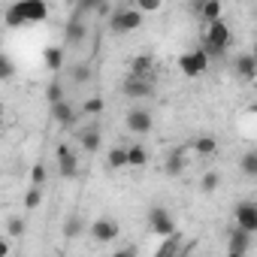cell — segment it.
<instances>
[{
	"mask_svg": "<svg viewBox=\"0 0 257 257\" xmlns=\"http://www.w3.org/2000/svg\"><path fill=\"white\" fill-rule=\"evenodd\" d=\"M49 19V4L46 0H16L7 10V28H22V25H40Z\"/></svg>",
	"mask_w": 257,
	"mask_h": 257,
	"instance_id": "obj_1",
	"label": "cell"
},
{
	"mask_svg": "<svg viewBox=\"0 0 257 257\" xmlns=\"http://www.w3.org/2000/svg\"><path fill=\"white\" fill-rule=\"evenodd\" d=\"M209 58H221L227 49H230V28L215 19V22H206V34H203V46H200Z\"/></svg>",
	"mask_w": 257,
	"mask_h": 257,
	"instance_id": "obj_2",
	"label": "cell"
},
{
	"mask_svg": "<svg viewBox=\"0 0 257 257\" xmlns=\"http://www.w3.org/2000/svg\"><path fill=\"white\" fill-rule=\"evenodd\" d=\"M140 25H143V13H140L137 7L118 10V13H112V19H109L112 34H131V31H137Z\"/></svg>",
	"mask_w": 257,
	"mask_h": 257,
	"instance_id": "obj_3",
	"label": "cell"
},
{
	"mask_svg": "<svg viewBox=\"0 0 257 257\" xmlns=\"http://www.w3.org/2000/svg\"><path fill=\"white\" fill-rule=\"evenodd\" d=\"M209 55L203 52V49H194V52H185L182 58H179V70L188 76V79H197V76H203L206 70H209Z\"/></svg>",
	"mask_w": 257,
	"mask_h": 257,
	"instance_id": "obj_4",
	"label": "cell"
},
{
	"mask_svg": "<svg viewBox=\"0 0 257 257\" xmlns=\"http://www.w3.org/2000/svg\"><path fill=\"white\" fill-rule=\"evenodd\" d=\"M124 124H127V131H131V134H137V137H146V134L152 131V112L137 106V109H131V112H127Z\"/></svg>",
	"mask_w": 257,
	"mask_h": 257,
	"instance_id": "obj_5",
	"label": "cell"
},
{
	"mask_svg": "<svg viewBox=\"0 0 257 257\" xmlns=\"http://www.w3.org/2000/svg\"><path fill=\"white\" fill-rule=\"evenodd\" d=\"M149 224H152V230L164 239V236H170V233H176V221H173V215L164 209V206H155L152 212H149Z\"/></svg>",
	"mask_w": 257,
	"mask_h": 257,
	"instance_id": "obj_6",
	"label": "cell"
},
{
	"mask_svg": "<svg viewBox=\"0 0 257 257\" xmlns=\"http://www.w3.org/2000/svg\"><path fill=\"white\" fill-rule=\"evenodd\" d=\"M236 227L248 230V233H257V203L251 200H242L236 206Z\"/></svg>",
	"mask_w": 257,
	"mask_h": 257,
	"instance_id": "obj_7",
	"label": "cell"
},
{
	"mask_svg": "<svg viewBox=\"0 0 257 257\" xmlns=\"http://www.w3.org/2000/svg\"><path fill=\"white\" fill-rule=\"evenodd\" d=\"M97 242H103V245H109V242H115L118 239V221H112V218H97L94 224H91V230H88Z\"/></svg>",
	"mask_w": 257,
	"mask_h": 257,
	"instance_id": "obj_8",
	"label": "cell"
},
{
	"mask_svg": "<svg viewBox=\"0 0 257 257\" xmlns=\"http://www.w3.org/2000/svg\"><path fill=\"white\" fill-rule=\"evenodd\" d=\"M55 158H58V170H61V176H64V179H76V173H79V161H76L73 149L61 143L58 152H55Z\"/></svg>",
	"mask_w": 257,
	"mask_h": 257,
	"instance_id": "obj_9",
	"label": "cell"
},
{
	"mask_svg": "<svg viewBox=\"0 0 257 257\" xmlns=\"http://www.w3.org/2000/svg\"><path fill=\"white\" fill-rule=\"evenodd\" d=\"M124 97H131V100L152 97V82L149 79H140V76H131V79L124 82Z\"/></svg>",
	"mask_w": 257,
	"mask_h": 257,
	"instance_id": "obj_10",
	"label": "cell"
},
{
	"mask_svg": "<svg viewBox=\"0 0 257 257\" xmlns=\"http://www.w3.org/2000/svg\"><path fill=\"white\" fill-rule=\"evenodd\" d=\"M251 236L254 233H248V230H242V227H236L233 233H230V254L233 257H242V254H248V248H251Z\"/></svg>",
	"mask_w": 257,
	"mask_h": 257,
	"instance_id": "obj_11",
	"label": "cell"
},
{
	"mask_svg": "<svg viewBox=\"0 0 257 257\" xmlns=\"http://www.w3.org/2000/svg\"><path fill=\"white\" fill-rule=\"evenodd\" d=\"M52 115H55V121H58L61 127H73V124H76V109H73L67 100L52 103Z\"/></svg>",
	"mask_w": 257,
	"mask_h": 257,
	"instance_id": "obj_12",
	"label": "cell"
},
{
	"mask_svg": "<svg viewBox=\"0 0 257 257\" xmlns=\"http://www.w3.org/2000/svg\"><path fill=\"white\" fill-rule=\"evenodd\" d=\"M236 73H239L245 82H254V79H257V61H254L251 52H245V55L236 58Z\"/></svg>",
	"mask_w": 257,
	"mask_h": 257,
	"instance_id": "obj_13",
	"label": "cell"
},
{
	"mask_svg": "<svg viewBox=\"0 0 257 257\" xmlns=\"http://www.w3.org/2000/svg\"><path fill=\"white\" fill-rule=\"evenodd\" d=\"M85 37H88V28L82 25V19H79V16L70 19V25H67V31H64V40H67L70 46H79Z\"/></svg>",
	"mask_w": 257,
	"mask_h": 257,
	"instance_id": "obj_14",
	"label": "cell"
},
{
	"mask_svg": "<svg viewBox=\"0 0 257 257\" xmlns=\"http://www.w3.org/2000/svg\"><path fill=\"white\" fill-rule=\"evenodd\" d=\"M152 67H155V61H152V55H137V58L131 61V76H140V79H149V73H152Z\"/></svg>",
	"mask_w": 257,
	"mask_h": 257,
	"instance_id": "obj_15",
	"label": "cell"
},
{
	"mask_svg": "<svg viewBox=\"0 0 257 257\" xmlns=\"http://www.w3.org/2000/svg\"><path fill=\"white\" fill-rule=\"evenodd\" d=\"M185 149H176L170 158H167V164H164V170H167V176H182L185 173Z\"/></svg>",
	"mask_w": 257,
	"mask_h": 257,
	"instance_id": "obj_16",
	"label": "cell"
},
{
	"mask_svg": "<svg viewBox=\"0 0 257 257\" xmlns=\"http://www.w3.org/2000/svg\"><path fill=\"white\" fill-rule=\"evenodd\" d=\"M79 146H82L88 155H94V152L100 149V131H97V127H91V131H82V134H79Z\"/></svg>",
	"mask_w": 257,
	"mask_h": 257,
	"instance_id": "obj_17",
	"label": "cell"
},
{
	"mask_svg": "<svg viewBox=\"0 0 257 257\" xmlns=\"http://www.w3.org/2000/svg\"><path fill=\"white\" fill-rule=\"evenodd\" d=\"M149 164V152H146V146H131L127 149V167H146Z\"/></svg>",
	"mask_w": 257,
	"mask_h": 257,
	"instance_id": "obj_18",
	"label": "cell"
},
{
	"mask_svg": "<svg viewBox=\"0 0 257 257\" xmlns=\"http://www.w3.org/2000/svg\"><path fill=\"white\" fill-rule=\"evenodd\" d=\"M46 67H49L52 73H58V70L64 67V49H61V46H49V49H46Z\"/></svg>",
	"mask_w": 257,
	"mask_h": 257,
	"instance_id": "obj_19",
	"label": "cell"
},
{
	"mask_svg": "<svg viewBox=\"0 0 257 257\" xmlns=\"http://www.w3.org/2000/svg\"><path fill=\"white\" fill-rule=\"evenodd\" d=\"M194 152H197L200 158H209V155H215V152H218V143H215V137H197V140H194Z\"/></svg>",
	"mask_w": 257,
	"mask_h": 257,
	"instance_id": "obj_20",
	"label": "cell"
},
{
	"mask_svg": "<svg viewBox=\"0 0 257 257\" xmlns=\"http://www.w3.org/2000/svg\"><path fill=\"white\" fill-rule=\"evenodd\" d=\"M200 16H203V22L221 19V0H203V4H200Z\"/></svg>",
	"mask_w": 257,
	"mask_h": 257,
	"instance_id": "obj_21",
	"label": "cell"
},
{
	"mask_svg": "<svg viewBox=\"0 0 257 257\" xmlns=\"http://www.w3.org/2000/svg\"><path fill=\"white\" fill-rule=\"evenodd\" d=\"M106 167H109V170H121V167H127V149H112Z\"/></svg>",
	"mask_w": 257,
	"mask_h": 257,
	"instance_id": "obj_22",
	"label": "cell"
},
{
	"mask_svg": "<svg viewBox=\"0 0 257 257\" xmlns=\"http://www.w3.org/2000/svg\"><path fill=\"white\" fill-rule=\"evenodd\" d=\"M13 76H16V64H13V58L0 52V82H10Z\"/></svg>",
	"mask_w": 257,
	"mask_h": 257,
	"instance_id": "obj_23",
	"label": "cell"
},
{
	"mask_svg": "<svg viewBox=\"0 0 257 257\" xmlns=\"http://www.w3.org/2000/svg\"><path fill=\"white\" fill-rule=\"evenodd\" d=\"M91 76H94V73H91V64H85V61H82V64H76V67H73V82H76V85L91 82Z\"/></svg>",
	"mask_w": 257,
	"mask_h": 257,
	"instance_id": "obj_24",
	"label": "cell"
},
{
	"mask_svg": "<svg viewBox=\"0 0 257 257\" xmlns=\"http://www.w3.org/2000/svg\"><path fill=\"white\" fill-rule=\"evenodd\" d=\"M43 206V188L40 185H31L28 197H25V209H40Z\"/></svg>",
	"mask_w": 257,
	"mask_h": 257,
	"instance_id": "obj_25",
	"label": "cell"
},
{
	"mask_svg": "<svg viewBox=\"0 0 257 257\" xmlns=\"http://www.w3.org/2000/svg\"><path fill=\"white\" fill-rule=\"evenodd\" d=\"M82 230H85V221H82L79 215H73V218H70V221L64 224V233H67V239H76V236H79Z\"/></svg>",
	"mask_w": 257,
	"mask_h": 257,
	"instance_id": "obj_26",
	"label": "cell"
},
{
	"mask_svg": "<svg viewBox=\"0 0 257 257\" xmlns=\"http://www.w3.org/2000/svg\"><path fill=\"white\" fill-rule=\"evenodd\" d=\"M164 239H167V242L158 248V257H170V254H176V251H179V236L170 233V236H164Z\"/></svg>",
	"mask_w": 257,
	"mask_h": 257,
	"instance_id": "obj_27",
	"label": "cell"
},
{
	"mask_svg": "<svg viewBox=\"0 0 257 257\" xmlns=\"http://www.w3.org/2000/svg\"><path fill=\"white\" fill-rule=\"evenodd\" d=\"M46 97H49V103H58V100H64V85L55 79V82H49V88H46Z\"/></svg>",
	"mask_w": 257,
	"mask_h": 257,
	"instance_id": "obj_28",
	"label": "cell"
},
{
	"mask_svg": "<svg viewBox=\"0 0 257 257\" xmlns=\"http://www.w3.org/2000/svg\"><path fill=\"white\" fill-rule=\"evenodd\" d=\"M242 170H245L251 179L257 176V155H254V152H245V155H242Z\"/></svg>",
	"mask_w": 257,
	"mask_h": 257,
	"instance_id": "obj_29",
	"label": "cell"
},
{
	"mask_svg": "<svg viewBox=\"0 0 257 257\" xmlns=\"http://www.w3.org/2000/svg\"><path fill=\"white\" fill-rule=\"evenodd\" d=\"M46 179H49L46 167H43V164H34V167H31V185H40V188H43V185H46Z\"/></svg>",
	"mask_w": 257,
	"mask_h": 257,
	"instance_id": "obj_30",
	"label": "cell"
},
{
	"mask_svg": "<svg viewBox=\"0 0 257 257\" xmlns=\"http://www.w3.org/2000/svg\"><path fill=\"white\" fill-rule=\"evenodd\" d=\"M82 112H88V115H100V112H103V97H91V100H85Z\"/></svg>",
	"mask_w": 257,
	"mask_h": 257,
	"instance_id": "obj_31",
	"label": "cell"
},
{
	"mask_svg": "<svg viewBox=\"0 0 257 257\" xmlns=\"http://www.w3.org/2000/svg\"><path fill=\"white\" fill-rule=\"evenodd\" d=\"M137 10H140L143 16H149V13H158V10H161V0H137Z\"/></svg>",
	"mask_w": 257,
	"mask_h": 257,
	"instance_id": "obj_32",
	"label": "cell"
},
{
	"mask_svg": "<svg viewBox=\"0 0 257 257\" xmlns=\"http://www.w3.org/2000/svg\"><path fill=\"white\" fill-rule=\"evenodd\" d=\"M218 182H221V176H218V173H206V176H203V182H200V188H203V191H215V188H218Z\"/></svg>",
	"mask_w": 257,
	"mask_h": 257,
	"instance_id": "obj_33",
	"label": "cell"
},
{
	"mask_svg": "<svg viewBox=\"0 0 257 257\" xmlns=\"http://www.w3.org/2000/svg\"><path fill=\"white\" fill-rule=\"evenodd\" d=\"M7 233H10V236H22V233H25V221H22V218H10V221H7Z\"/></svg>",
	"mask_w": 257,
	"mask_h": 257,
	"instance_id": "obj_34",
	"label": "cell"
},
{
	"mask_svg": "<svg viewBox=\"0 0 257 257\" xmlns=\"http://www.w3.org/2000/svg\"><path fill=\"white\" fill-rule=\"evenodd\" d=\"M97 4H100V0H76L79 13H94V10H97Z\"/></svg>",
	"mask_w": 257,
	"mask_h": 257,
	"instance_id": "obj_35",
	"label": "cell"
},
{
	"mask_svg": "<svg viewBox=\"0 0 257 257\" xmlns=\"http://www.w3.org/2000/svg\"><path fill=\"white\" fill-rule=\"evenodd\" d=\"M10 254V242L7 239H0V257H7Z\"/></svg>",
	"mask_w": 257,
	"mask_h": 257,
	"instance_id": "obj_36",
	"label": "cell"
},
{
	"mask_svg": "<svg viewBox=\"0 0 257 257\" xmlns=\"http://www.w3.org/2000/svg\"><path fill=\"white\" fill-rule=\"evenodd\" d=\"M0 127H4V103H0Z\"/></svg>",
	"mask_w": 257,
	"mask_h": 257,
	"instance_id": "obj_37",
	"label": "cell"
}]
</instances>
